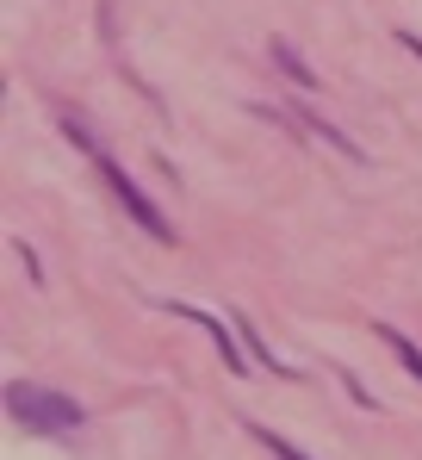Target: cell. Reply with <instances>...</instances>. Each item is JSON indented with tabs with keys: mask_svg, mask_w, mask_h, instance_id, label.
<instances>
[{
	"mask_svg": "<svg viewBox=\"0 0 422 460\" xmlns=\"http://www.w3.org/2000/svg\"><path fill=\"white\" fill-rule=\"evenodd\" d=\"M63 131H69V144H81V150L93 155V168H100V181H106V193H112V199H119V206H125V212L137 218V230H149L155 243H174V225H168V218H162V212L149 206V193H143L137 181H131V174H125V168H119L112 155L100 150V137H93L87 125H75V119L63 125Z\"/></svg>",
	"mask_w": 422,
	"mask_h": 460,
	"instance_id": "1",
	"label": "cell"
},
{
	"mask_svg": "<svg viewBox=\"0 0 422 460\" xmlns=\"http://www.w3.org/2000/svg\"><path fill=\"white\" fill-rule=\"evenodd\" d=\"M6 411H13L25 429H38V436H69V429L87 423V411L75 404L69 392H50V385H31V380L6 385Z\"/></svg>",
	"mask_w": 422,
	"mask_h": 460,
	"instance_id": "2",
	"label": "cell"
},
{
	"mask_svg": "<svg viewBox=\"0 0 422 460\" xmlns=\"http://www.w3.org/2000/svg\"><path fill=\"white\" fill-rule=\"evenodd\" d=\"M168 311H174V317H193V323L206 330L211 342H217V355H224V367H230V374H242V367H249V361H242V349H236V323L224 330V317H211V311H199V305H168Z\"/></svg>",
	"mask_w": 422,
	"mask_h": 460,
	"instance_id": "3",
	"label": "cell"
},
{
	"mask_svg": "<svg viewBox=\"0 0 422 460\" xmlns=\"http://www.w3.org/2000/svg\"><path fill=\"white\" fill-rule=\"evenodd\" d=\"M280 119H298V125H304V131H311V137H323V144H336V150L348 155V162H360V144H354V137H342V131H336V125H323V119H317V112H298V106H286Z\"/></svg>",
	"mask_w": 422,
	"mask_h": 460,
	"instance_id": "4",
	"label": "cell"
},
{
	"mask_svg": "<svg viewBox=\"0 0 422 460\" xmlns=\"http://www.w3.org/2000/svg\"><path fill=\"white\" fill-rule=\"evenodd\" d=\"M373 330L385 336V349H391V355H398V361H404V367H410V374L422 380V349H417V342H410L404 330H391V323H373Z\"/></svg>",
	"mask_w": 422,
	"mask_h": 460,
	"instance_id": "5",
	"label": "cell"
},
{
	"mask_svg": "<svg viewBox=\"0 0 422 460\" xmlns=\"http://www.w3.org/2000/svg\"><path fill=\"white\" fill-rule=\"evenodd\" d=\"M274 63L286 69V81H292V87H317V75L298 63V50H292V44H280V38H274Z\"/></svg>",
	"mask_w": 422,
	"mask_h": 460,
	"instance_id": "6",
	"label": "cell"
},
{
	"mask_svg": "<svg viewBox=\"0 0 422 460\" xmlns=\"http://www.w3.org/2000/svg\"><path fill=\"white\" fill-rule=\"evenodd\" d=\"M242 429H249V436H255V442H261V448H268V455H274V460H311V455H298L292 442H280L274 429H261V423H242Z\"/></svg>",
	"mask_w": 422,
	"mask_h": 460,
	"instance_id": "7",
	"label": "cell"
},
{
	"mask_svg": "<svg viewBox=\"0 0 422 460\" xmlns=\"http://www.w3.org/2000/svg\"><path fill=\"white\" fill-rule=\"evenodd\" d=\"M398 44H404V50H417V57H422V38H417V31H398Z\"/></svg>",
	"mask_w": 422,
	"mask_h": 460,
	"instance_id": "8",
	"label": "cell"
}]
</instances>
